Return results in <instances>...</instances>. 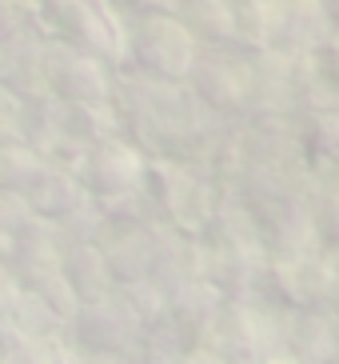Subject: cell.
<instances>
[{
	"mask_svg": "<svg viewBox=\"0 0 339 364\" xmlns=\"http://www.w3.org/2000/svg\"><path fill=\"white\" fill-rule=\"evenodd\" d=\"M196 76H200V92L220 108H240L252 97V65L228 48H212L208 56H200Z\"/></svg>",
	"mask_w": 339,
	"mask_h": 364,
	"instance_id": "cell-3",
	"label": "cell"
},
{
	"mask_svg": "<svg viewBox=\"0 0 339 364\" xmlns=\"http://www.w3.org/2000/svg\"><path fill=\"white\" fill-rule=\"evenodd\" d=\"M44 65H48V80L60 92L64 100H76V105H92V100L104 97V76L96 68V56L84 48H48L44 53Z\"/></svg>",
	"mask_w": 339,
	"mask_h": 364,
	"instance_id": "cell-2",
	"label": "cell"
},
{
	"mask_svg": "<svg viewBox=\"0 0 339 364\" xmlns=\"http://www.w3.org/2000/svg\"><path fill=\"white\" fill-rule=\"evenodd\" d=\"M132 44H136V56L144 60V68L160 76H176L191 65V44L180 21H172L164 12H144L136 33H132Z\"/></svg>",
	"mask_w": 339,
	"mask_h": 364,
	"instance_id": "cell-1",
	"label": "cell"
}]
</instances>
